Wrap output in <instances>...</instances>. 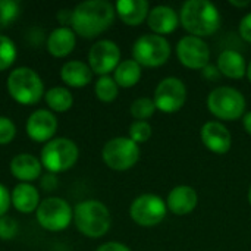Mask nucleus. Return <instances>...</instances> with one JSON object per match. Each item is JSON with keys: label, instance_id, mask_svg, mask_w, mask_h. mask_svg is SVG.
Masks as SVG:
<instances>
[{"label": "nucleus", "instance_id": "f257e3e1", "mask_svg": "<svg viewBox=\"0 0 251 251\" xmlns=\"http://www.w3.org/2000/svg\"><path fill=\"white\" fill-rule=\"evenodd\" d=\"M115 6L107 0H87L72 9L71 26L82 38H94L104 32L115 21Z\"/></svg>", "mask_w": 251, "mask_h": 251}, {"label": "nucleus", "instance_id": "f03ea898", "mask_svg": "<svg viewBox=\"0 0 251 251\" xmlns=\"http://www.w3.org/2000/svg\"><path fill=\"white\" fill-rule=\"evenodd\" d=\"M221 12L209 0H188L179 13L181 25L194 37L213 35L221 26Z\"/></svg>", "mask_w": 251, "mask_h": 251}, {"label": "nucleus", "instance_id": "7ed1b4c3", "mask_svg": "<svg viewBox=\"0 0 251 251\" xmlns=\"http://www.w3.org/2000/svg\"><path fill=\"white\" fill-rule=\"evenodd\" d=\"M76 229L88 238H101L112 225L109 209L99 200H84L74 209Z\"/></svg>", "mask_w": 251, "mask_h": 251}, {"label": "nucleus", "instance_id": "20e7f679", "mask_svg": "<svg viewBox=\"0 0 251 251\" xmlns=\"http://www.w3.org/2000/svg\"><path fill=\"white\" fill-rule=\"evenodd\" d=\"M7 91L10 97L19 104L38 103L46 94L43 79L34 69L28 66H19L9 74Z\"/></svg>", "mask_w": 251, "mask_h": 251}, {"label": "nucleus", "instance_id": "39448f33", "mask_svg": "<svg viewBox=\"0 0 251 251\" xmlns=\"http://www.w3.org/2000/svg\"><path fill=\"white\" fill-rule=\"evenodd\" d=\"M79 157L78 146L65 137H57L44 144L41 150V165L50 174H60L69 171Z\"/></svg>", "mask_w": 251, "mask_h": 251}, {"label": "nucleus", "instance_id": "423d86ee", "mask_svg": "<svg viewBox=\"0 0 251 251\" xmlns=\"http://www.w3.org/2000/svg\"><path fill=\"white\" fill-rule=\"evenodd\" d=\"M246 97L234 87H216L207 97V107L212 115L222 121H237L244 116Z\"/></svg>", "mask_w": 251, "mask_h": 251}, {"label": "nucleus", "instance_id": "0eeeda50", "mask_svg": "<svg viewBox=\"0 0 251 251\" xmlns=\"http://www.w3.org/2000/svg\"><path fill=\"white\" fill-rule=\"evenodd\" d=\"M132 59L146 68H157L165 65L171 56V44L163 35L144 34L132 44Z\"/></svg>", "mask_w": 251, "mask_h": 251}, {"label": "nucleus", "instance_id": "6e6552de", "mask_svg": "<svg viewBox=\"0 0 251 251\" xmlns=\"http://www.w3.org/2000/svg\"><path fill=\"white\" fill-rule=\"evenodd\" d=\"M103 162L113 171H128L140 159V146L129 137H115L101 150Z\"/></svg>", "mask_w": 251, "mask_h": 251}, {"label": "nucleus", "instance_id": "1a4fd4ad", "mask_svg": "<svg viewBox=\"0 0 251 251\" xmlns=\"http://www.w3.org/2000/svg\"><path fill=\"white\" fill-rule=\"evenodd\" d=\"M35 215L40 226L50 232L66 229L74 219V210L71 204L62 197H49L43 200L35 210Z\"/></svg>", "mask_w": 251, "mask_h": 251}, {"label": "nucleus", "instance_id": "9d476101", "mask_svg": "<svg viewBox=\"0 0 251 251\" xmlns=\"http://www.w3.org/2000/svg\"><path fill=\"white\" fill-rule=\"evenodd\" d=\"M168 212L166 201L156 194H141L138 196L129 206L131 219L146 228H151L159 225Z\"/></svg>", "mask_w": 251, "mask_h": 251}, {"label": "nucleus", "instance_id": "9b49d317", "mask_svg": "<svg viewBox=\"0 0 251 251\" xmlns=\"http://www.w3.org/2000/svg\"><path fill=\"white\" fill-rule=\"evenodd\" d=\"M187 100V87L182 79L176 76H166L163 78L153 96V101L156 109L163 113H175L182 109Z\"/></svg>", "mask_w": 251, "mask_h": 251}, {"label": "nucleus", "instance_id": "f8f14e48", "mask_svg": "<svg viewBox=\"0 0 251 251\" xmlns=\"http://www.w3.org/2000/svg\"><path fill=\"white\" fill-rule=\"evenodd\" d=\"M176 56L185 68L203 71L209 65L210 49L203 38L185 35L176 43Z\"/></svg>", "mask_w": 251, "mask_h": 251}, {"label": "nucleus", "instance_id": "ddd939ff", "mask_svg": "<svg viewBox=\"0 0 251 251\" xmlns=\"http://www.w3.org/2000/svg\"><path fill=\"white\" fill-rule=\"evenodd\" d=\"M121 63V49L112 40H99L88 51V66L100 76L115 71Z\"/></svg>", "mask_w": 251, "mask_h": 251}, {"label": "nucleus", "instance_id": "4468645a", "mask_svg": "<svg viewBox=\"0 0 251 251\" xmlns=\"http://www.w3.org/2000/svg\"><path fill=\"white\" fill-rule=\"evenodd\" d=\"M57 131V118L46 109L34 110L26 121V134L35 143H49Z\"/></svg>", "mask_w": 251, "mask_h": 251}, {"label": "nucleus", "instance_id": "2eb2a0df", "mask_svg": "<svg viewBox=\"0 0 251 251\" xmlns=\"http://www.w3.org/2000/svg\"><path fill=\"white\" fill-rule=\"evenodd\" d=\"M200 138L207 150L216 154H225L229 151L232 137L229 129L218 121L206 122L200 129Z\"/></svg>", "mask_w": 251, "mask_h": 251}, {"label": "nucleus", "instance_id": "dca6fc26", "mask_svg": "<svg viewBox=\"0 0 251 251\" xmlns=\"http://www.w3.org/2000/svg\"><path fill=\"white\" fill-rule=\"evenodd\" d=\"M147 24L153 34L165 35L174 32L179 25V15L178 12L166 4H159L150 9L147 16Z\"/></svg>", "mask_w": 251, "mask_h": 251}, {"label": "nucleus", "instance_id": "f3484780", "mask_svg": "<svg viewBox=\"0 0 251 251\" xmlns=\"http://www.w3.org/2000/svg\"><path fill=\"white\" fill-rule=\"evenodd\" d=\"M199 203L197 191L190 185H176L171 190L166 199L168 209L176 216L190 215Z\"/></svg>", "mask_w": 251, "mask_h": 251}, {"label": "nucleus", "instance_id": "a211bd4d", "mask_svg": "<svg viewBox=\"0 0 251 251\" xmlns=\"http://www.w3.org/2000/svg\"><path fill=\"white\" fill-rule=\"evenodd\" d=\"M76 46V34L69 26H59L47 37V50L54 57H66Z\"/></svg>", "mask_w": 251, "mask_h": 251}, {"label": "nucleus", "instance_id": "6ab92c4d", "mask_svg": "<svg viewBox=\"0 0 251 251\" xmlns=\"http://www.w3.org/2000/svg\"><path fill=\"white\" fill-rule=\"evenodd\" d=\"M41 171H43L41 162L29 153L16 154L10 162V172L21 182L29 184L31 181L41 176Z\"/></svg>", "mask_w": 251, "mask_h": 251}, {"label": "nucleus", "instance_id": "aec40b11", "mask_svg": "<svg viewBox=\"0 0 251 251\" xmlns=\"http://www.w3.org/2000/svg\"><path fill=\"white\" fill-rule=\"evenodd\" d=\"M115 10L124 24L137 26L147 19L150 4L147 0H119L115 4Z\"/></svg>", "mask_w": 251, "mask_h": 251}, {"label": "nucleus", "instance_id": "412c9836", "mask_svg": "<svg viewBox=\"0 0 251 251\" xmlns=\"http://www.w3.org/2000/svg\"><path fill=\"white\" fill-rule=\"evenodd\" d=\"M12 204L13 207L25 215H29L35 212L40 206V193L38 190L26 182H19L13 190H12Z\"/></svg>", "mask_w": 251, "mask_h": 251}, {"label": "nucleus", "instance_id": "4be33fe9", "mask_svg": "<svg viewBox=\"0 0 251 251\" xmlns=\"http://www.w3.org/2000/svg\"><path fill=\"white\" fill-rule=\"evenodd\" d=\"M60 78L62 81L74 88L85 87L93 79V71L88 66V63L81 60H69L66 62L60 69Z\"/></svg>", "mask_w": 251, "mask_h": 251}, {"label": "nucleus", "instance_id": "5701e85b", "mask_svg": "<svg viewBox=\"0 0 251 251\" xmlns=\"http://www.w3.org/2000/svg\"><path fill=\"white\" fill-rule=\"evenodd\" d=\"M218 69L221 75L231 79H240L247 75V63L244 56L232 49L224 50L218 57Z\"/></svg>", "mask_w": 251, "mask_h": 251}, {"label": "nucleus", "instance_id": "b1692460", "mask_svg": "<svg viewBox=\"0 0 251 251\" xmlns=\"http://www.w3.org/2000/svg\"><path fill=\"white\" fill-rule=\"evenodd\" d=\"M113 79L116 81L118 87L131 88L141 79V66L134 59L122 60L113 71Z\"/></svg>", "mask_w": 251, "mask_h": 251}, {"label": "nucleus", "instance_id": "393cba45", "mask_svg": "<svg viewBox=\"0 0 251 251\" xmlns=\"http://www.w3.org/2000/svg\"><path fill=\"white\" fill-rule=\"evenodd\" d=\"M44 99H46L47 106L53 112H59V113L69 110L74 104V96L65 87H53L47 90L44 94Z\"/></svg>", "mask_w": 251, "mask_h": 251}, {"label": "nucleus", "instance_id": "a878e982", "mask_svg": "<svg viewBox=\"0 0 251 251\" xmlns=\"http://www.w3.org/2000/svg\"><path fill=\"white\" fill-rule=\"evenodd\" d=\"M94 91H96V96L100 101L103 103H110L113 101L118 94H119V87L116 84V81L113 79V76H109V75H103L100 76L97 81H96V85H94Z\"/></svg>", "mask_w": 251, "mask_h": 251}, {"label": "nucleus", "instance_id": "bb28decb", "mask_svg": "<svg viewBox=\"0 0 251 251\" xmlns=\"http://www.w3.org/2000/svg\"><path fill=\"white\" fill-rule=\"evenodd\" d=\"M129 112H131L132 118H135V121H147L149 118H151L154 115L156 104H154L153 99L140 97L131 103Z\"/></svg>", "mask_w": 251, "mask_h": 251}, {"label": "nucleus", "instance_id": "cd10ccee", "mask_svg": "<svg viewBox=\"0 0 251 251\" xmlns=\"http://www.w3.org/2000/svg\"><path fill=\"white\" fill-rule=\"evenodd\" d=\"M18 56V50L15 43L6 37V35H0V72L9 69Z\"/></svg>", "mask_w": 251, "mask_h": 251}, {"label": "nucleus", "instance_id": "c85d7f7f", "mask_svg": "<svg viewBox=\"0 0 251 251\" xmlns=\"http://www.w3.org/2000/svg\"><path fill=\"white\" fill-rule=\"evenodd\" d=\"M19 16V3L15 0H0V29L7 28Z\"/></svg>", "mask_w": 251, "mask_h": 251}, {"label": "nucleus", "instance_id": "c756f323", "mask_svg": "<svg viewBox=\"0 0 251 251\" xmlns=\"http://www.w3.org/2000/svg\"><path fill=\"white\" fill-rule=\"evenodd\" d=\"M129 138L137 143V144H143L146 141L150 140L151 137V125L147 121H134L129 125Z\"/></svg>", "mask_w": 251, "mask_h": 251}, {"label": "nucleus", "instance_id": "7c9ffc66", "mask_svg": "<svg viewBox=\"0 0 251 251\" xmlns=\"http://www.w3.org/2000/svg\"><path fill=\"white\" fill-rule=\"evenodd\" d=\"M19 225L16 219L4 215L0 218V240H13L18 235Z\"/></svg>", "mask_w": 251, "mask_h": 251}, {"label": "nucleus", "instance_id": "2f4dec72", "mask_svg": "<svg viewBox=\"0 0 251 251\" xmlns=\"http://www.w3.org/2000/svg\"><path fill=\"white\" fill-rule=\"evenodd\" d=\"M15 135H16L15 124L6 116H0V146H6L12 143Z\"/></svg>", "mask_w": 251, "mask_h": 251}, {"label": "nucleus", "instance_id": "473e14b6", "mask_svg": "<svg viewBox=\"0 0 251 251\" xmlns=\"http://www.w3.org/2000/svg\"><path fill=\"white\" fill-rule=\"evenodd\" d=\"M10 203H12V197H10L9 190L3 184H0V218L7 213Z\"/></svg>", "mask_w": 251, "mask_h": 251}, {"label": "nucleus", "instance_id": "72a5a7b5", "mask_svg": "<svg viewBox=\"0 0 251 251\" xmlns=\"http://www.w3.org/2000/svg\"><path fill=\"white\" fill-rule=\"evenodd\" d=\"M240 34H241V37H243L246 41L251 43V12L250 13H247V15L241 19V22H240Z\"/></svg>", "mask_w": 251, "mask_h": 251}, {"label": "nucleus", "instance_id": "f704fd0d", "mask_svg": "<svg viewBox=\"0 0 251 251\" xmlns=\"http://www.w3.org/2000/svg\"><path fill=\"white\" fill-rule=\"evenodd\" d=\"M96 251H131L125 244L122 243H116V241H109L101 244Z\"/></svg>", "mask_w": 251, "mask_h": 251}, {"label": "nucleus", "instance_id": "c9c22d12", "mask_svg": "<svg viewBox=\"0 0 251 251\" xmlns=\"http://www.w3.org/2000/svg\"><path fill=\"white\" fill-rule=\"evenodd\" d=\"M41 185H43L44 191H53L57 187V179H56L54 174L44 175L43 179H41Z\"/></svg>", "mask_w": 251, "mask_h": 251}, {"label": "nucleus", "instance_id": "e433bc0d", "mask_svg": "<svg viewBox=\"0 0 251 251\" xmlns=\"http://www.w3.org/2000/svg\"><path fill=\"white\" fill-rule=\"evenodd\" d=\"M201 74H203V76L206 78V79H218L219 76H221V72H219V69L216 68V66H212V65H207L203 71H201Z\"/></svg>", "mask_w": 251, "mask_h": 251}, {"label": "nucleus", "instance_id": "4c0bfd02", "mask_svg": "<svg viewBox=\"0 0 251 251\" xmlns=\"http://www.w3.org/2000/svg\"><path fill=\"white\" fill-rule=\"evenodd\" d=\"M57 19L60 21V24H63L62 26H68L72 21V10L71 9H65V10H60L57 13Z\"/></svg>", "mask_w": 251, "mask_h": 251}, {"label": "nucleus", "instance_id": "58836bf2", "mask_svg": "<svg viewBox=\"0 0 251 251\" xmlns=\"http://www.w3.org/2000/svg\"><path fill=\"white\" fill-rule=\"evenodd\" d=\"M243 125H244V129L247 131V134L251 135V112L244 113V116H243Z\"/></svg>", "mask_w": 251, "mask_h": 251}, {"label": "nucleus", "instance_id": "ea45409f", "mask_svg": "<svg viewBox=\"0 0 251 251\" xmlns=\"http://www.w3.org/2000/svg\"><path fill=\"white\" fill-rule=\"evenodd\" d=\"M229 3L232 6H237V7H247L251 4V0H244V1H237V0H229Z\"/></svg>", "mask_w": 251, "mask_h": 251}, {"label": "nucleus", "instance_id": "a19ab883", "mask_svg": "<svg viewBox=\"0 0 251 251\" xmlns=\"http://www.w3.org/2000/svg\"><path fill=\"white\" fill-rule=\"evenodd\" d=\"M247 78L250 79V82H251V62L247 65Z\"/></svg>", "mask_w": 251, "mask_h": 251}, {"label": "nucleus", "instance_id": "79ce46f5", "mask_svg": "<svg viewBox=\"0 0 251 251\" xmlns=\"http://www.w3.org/2000/svg\"><path fill=\"white\" fill-rule=\"evenodd\" d=\"M249 203L251 204V185H250V188H249Z\"/></svg>", "mask_w": 251, "mask_h": 251}]
</instances>
